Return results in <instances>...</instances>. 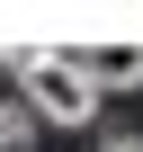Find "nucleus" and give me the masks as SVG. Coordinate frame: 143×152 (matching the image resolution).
<instances>
[{
    "instance_id": "f03ea898",
    "label": "nucleus",
    "mask_w": 143,
    "mask_h": 152,
    "mask_svg": "<svg viewBox=\"0 0 143 152\" xmlns=\"http://www.w3.org/2000/svg\"><path fill=\"white\" fill-rule=\"evenodd\" d=\"M36 125H45V116H36L27 99H0V152H36Z\"/></svg>"
},
{
    "instance_id": "f257e3e1",
    "label": "nucleus",
    "mask_w": 143,
    "mask_h": 152,
    "mask_svg": "<svg viewBox=\"0 0 143 152\" xmlns=\"http://www.w3.org/2000/svg\"><path fill=\"white\" fill-rule=\"evenodd\" d=\"M90 72V90L107 99V90H143V45H90V54H72Z\"/></svg>"
},
{
    "instance_id": "7ed1b4c3",
    "label": "nucleus",
    "mask_w": 143,
    "mask_h": 152,
    "mask_svg": "<svg viewBox=\"0 0 143 152\" xmlns=\"http://www.w3.org/2000/svg\"><path fill=\"white\" fill-rule=\"evenodd\" d=\"M98 152H143V143H134V134H116V143H98Z\"/></svg>"
}]
</instances>
